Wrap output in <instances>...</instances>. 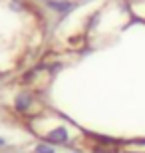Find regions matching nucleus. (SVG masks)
Instances as JSON below:
<instances>
[{"instance_id":"nucleus-1","label":"nucleus","mask_w":145,"mask_h":153,"mask_svg":"<svg viewBox=\"0 0 145 153\" xmlns=\"http://www.w3.org/2000/svg\"><path fill=\"white\" fill-rule=\"evenodd\" d=\"M16 108L22 109V111H26L28 108H32V96H30V94H22V96H18Z\"/></svg>"},{"instance_id":"nucleus-2","label":"nucleus","mask_w":145,"mask_h":153,"mask_svg":"<svg viewBox=\"0 0 145 153\" xmlns=\"http://www.w3.org/2000/svg\"><path fill=\"white\" fill-rule=\"evenodd\" d=\"M66 131H64V129H56V131H54V133H50V135H48V139H50V141H58V143H60V141H66Z\"/></svg>"},{"instance_id":"nucleus-3","label":"nucleus","mask_w":145,"mask_h":153,"mask_svg":"<svg viewBox=\"0 0 145 153\" xmlns=\"http://www.w3.org/2000/svg\"><path fill=\"white\" fill-rule=\"evenodd\" d=\"M36 153H54V149L48 147V145H40V147L36 149Z\"/></svg>"}]
</instances>
